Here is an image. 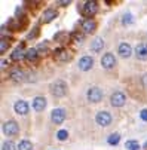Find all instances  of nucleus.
<instances>
[{"label":"nucleus","mask_w":147,"mask_h":150,"mask_svg":"<svg viewBox=\"0 0 147 150\" xmlns=\"http://www.w3.org/2000/svg\"><path fill=\"white\" fill-rule=\"evenodd\" d=\"M46 107V98L45 97H36L33 100V109L36 112H43Z\"/></svg>","instance_id":"11"},{"label":"nucleus","mask_w":147,"mask_h":150,"mask_svg":"<svg viewBox=\"0 0 147 150\" xmlns=\"http://www.w3.org/2000/svg\"><path fill=\"white\" fill-rule=\"evenodd\" d=\"M141 83H143L144 88H147V74H144V76L141 77Z\"/></svg>","instance_id":"31"},{"label":"nucleus","mask_w":147,"mask_h":150,"mask_svg":"<svg viewBox=\"0 0 147 150\" xmlns=\"http://www.w3.org/2000/svg\"><path fill=\"white\" fill-rule=\"evenodd\" d=\"M8 48H9V43H8V42H6L5 39H2V40H0V52L3 54Z\"/></svg>","instance_id":"29"},{"label":"nucleus","mask_w":147,"mask_h":150,"mask_svg":"<svg viewBox=\"0 0 147 150\" xmlns=\"http://www.w3.org/2000/svg\"><path fill=\"white\" fill-rule=\"evenodd\" d=\"M109 144H117L119 141H120V135L117 134V132H114V134H112L110 137H109Z\"/></svg>","instance_id":"24"},{"label":"nucleus","mask_w":147,"mask_h":150,"mask_svg":"<svg viewBox=\"0 0 147 150\" xmlns=\"http://www.w3.org/2000/svg\"><path fill=\"white\" fill-rule=\"evenodd\" d=\"M37 31H39V30H37V27H36V28H34V30H33V31H31V33H30V34H28L27 37H28V39H33V37H34V36L37 34Z\"/></svg>","instance_id":"32"},{"label":"nucleus","mask_w":147,"mask_h":150,"mask_svg":"<svg viewBox=\"0 0 147 150\" xmlns=\"http://www.w3.org/2000/svg\"><path fill=\"white\" fill-rule=\"evenodd\" d=\"M86 98H88L91 103H100V101L102 100V91H101L100 88H97V86H92V88L88 89Z\"/></svg>","instance_id":"3"},{"label":"nucleus","mask_w":147,"mask_h":150,"mask_svg":"<svg viewBox=\"0 0 147 150\" xmlns=\"http://www.w3.org/2000/svg\"><path fill=\"white\" fill-rule=\"evenodd\" d=\"M97 11H98V5H97V2H94V0H89V2L83 3V13H85L86 16L95 15Z\"/></svg>","instance_id":"8"},{"label":"nucleus","mask_w":147,"mask_h":150,"mask_svg":"<svg viewBox=\"0 0 147 150\" xmlns=\"http://www.w3.org/2000/svg\"><path fill=\"white\" fill-rule=\"evenodd\" d=\"M135 55L138 59H147V43H140L135 48Z\"/></svg>","instance_id":"15"},{"label":"nucleus","mask_w":147,"mask_h":150,"mask_svg":"<svg viewBox=\"0 0 147 150\" xmlns=\"http://www.w3.org/2000/svg\"><path fill=\"white\" fill-rule=\"evenodd\" d=\"M77 64H79V69L82 71H88V70H91L94 67V58L89 57V55H85V57H82L79 59Z\"/></svg>","instance_id":"5"},{"label":"nucleus","mask_w":147,"mask_h":150,"mask_svg":"<svg viewBox=\"0 0 147 150\" xmlns=\"http://www.w3.org/2000/svg\"><path fill=\"white\" fill-rule=\"evenodd\" d=\"M36 58H37V49H28V51H25V59L33 61Z\"/></svg>","instance_id":"21"},{"label":"nucleus","mask_w":147,"mask_h":150,"mask_svg":"<svg viewBox=\"0 0 147 150\" xmlns=\"http://www.w3.org/2000/svg\"><path fill=\"white\" fill-rule=\"evenodd\" d=\"M2 150H15V143L12 141H5L2 146Z\"/></svg>","instance_id":"26"},{"label":"nucleus","mask_w":147,"mask_h":150,"mask_svg":"<svg viewBox=\"0 0 147 150\" xmlns=\"http://www.w3.org/2000/svg\"><path fill=\"white\" fill-rule=\"evenodd\" d=\"M24 57H25V52H23V45L12 52V59L13 61H19V59H23Z\"/></svg>","instance_id":"19"},{"label":"nucleus","mask_w":147,"mask_h":150,"mask_svg":"<svg viewBox=\"0 0 147 150\" xmlns=\"http://www.w3.org/2000/svg\"><path fill=\"white\" fill-rule=\"evenodd\" d=\"M13 109H15V112H16L18 115H23V116H24V115L28 113V104H27L25 101H23V100H19V101L15 103Z\"/></svg>","instance_id":"13"},{"label":"nucleus","mask_w":147,"mask_h":150,"mask_svg":"<svg viewBox=\"0 0 147 150\" xmlns=\"http://www.w3.org/2000/svg\"><path fill=\"white\" fill-rule=\"evenodd\" d=\"M132 19H134V18H132L131 13H125L123 18H122V23H123V24H129V23H132Z\"/></svg>","instance_id":"28"},{"label":"nucleus","mask_w":147,"mask_h":150,"mask_svg":"<svg viewBox=\"0 0 147 150\" xmlns=\"http://www.w3.org/2000/svg\"><path fill=\"white\" fill-rule=\"evenodd\" d=\"M140 117L147 122V110H141V112H140Z\"/></svg>","instance_id":"30"},{"label":"nucleus","mask_w":147,"mask_h":150,"mask_svg":"<svg viewBox=\"0 0 147 150\" xmlns=\"http://www.w3.org/2000/svg\"><path fill=\"white\" fill-rule=\"evenodd\" d=\"M67 92V85L66 82L62 80H55L52 85H51V94L54 97H64Z\"/></svg>","instance_id":"1"},{"label":"nucleus","mask_w":147,"mask_h":150,"mask_svg":"<svg viewBox=\"0 0 147 150\" xmlns=\"http://www.w3.org/2000/svg\"><path fill=\"white\" fill-rule=\"evenodd\" d=\"M57 137H58V140H61V141H64V140H67V137H69V132H67L66 129H61V131H58Z\"/></svg>","instance_id":"27"},{"label":"nucleus","mask_w":147,"mask_h":150,"mask_svg":"<svg viewBox=\"0 0 147 150\" xmlns=\"http://www.w3.org/2000/svg\"><path fill=\"white\" fill-rule=\"evenodd\" d=\"M125 101H127V97L122 92H113L110 97V104L113 107H122L125 104Z\"/></svg>","instance_id":"7"},{"label":"nucleus","mask_w":147,"mask_h":150,"mask_svg":"<svg viewBox=\"0 0 147 150\" xmlns=\"http://www.w3.org/2000/svg\"><path fill=\"white\" fill-rule=\"evenodd\" d=\"M104 48V40L102 39H95L91 43V51L92 52H101Z\"/></svg>","instance_id":"18"},{"label":"nucleus","mask_w":147,"mask_h":150,"mask_svg":"<svg viewBox=\"0 0 147 150\" xmlns=\"http://www.w3.org/2000/svg\"><path fill=\"white\" fill-rule=\"evenodd\" d=\"M144 147H147V141H146V144H144Z\"/></svg>","instance_id":"35"},{"label":"nucleus","mask_w":147,"mask_h":150,"mask_svg":"<svg viewBox=\"0 0 147 150\" xmlns=\"http://www.w3.org/2000/svg\"><path fill=\"white\" fill-rule=\"evenodd\" d=\"M95 120L100 126H109L112 123V115L109 112H98L97 116H95Z\"/></svg>","instance_id":"4"},{"label":"nucleus","mask_w":147,"mask_h":150,"mask_svg":"<svg viewBox=\"0 0 147 150\" xmlns=\"http://www.w3.org/2000/svg\"><path fill=\"white\" fill-rule=\"evenodd\" d=\"M71 39H73V42H76V43H82V42H83V34L74 31V33L71 34Z\"/></svg>","instance_id":"25"},{"label":"nucleus","mask_w":147,"mask_h":150,"mask_svg":"<svg viewBox=\"0 0 147 150\" xmlns=\"http://www.w3.org/2000/svg\"><path fill=\"white\" fill-rule=\"evenodd\" d=\"M117 52H119V55L122 58H129L131 54H132V49H131V46L128 43H120L119 48H117Z\"/></svg>","instance_id":"14"},{"label":"nucleus","mask_w":147,"mask_h":150,"mask_svg":"<svg viewBox=\"0 0 147 150\" xmlns=\"http://www.w3.org/2000/svg\"><path fill=\"white\" fill-rule=\"evenodd\" d=\"M95 28H97V23L92 18H86L82 23V30H83V33H86V34H92L95 31Z\"/></svg>","instance_id":"10"},{"label":"nucleus","mask_w":147,"mask_h":150,"mask_svg":"<svg viewBox=\"0 0 147 150\" xmlns=\"http://www.w3.org/2000/svg\"><path fill=\"white\" fill-rule=\"evenodd\" d=\"M67 39V33L66 31H58L57 34H54V40L55 42H64Z\"/></svg>","instance_id":"23"},{"label":"nucleus","mask_w":147,"mask_h":150,"mask_svg":"<svg viewBox=\"0 0 147 150\" xmlns=\"http://www.w3.org/2000/svg\"><path fill=\"white\" fill-rule=\"evenodd\" d=\"M31 149H33V146H31V143L27 141V140H23V141L18 144V150H31Z\"/></svg>","instance_id":"20"},{"label":"nucleus","mask_w":147,"mask_h":150,"mask_svg":"<svg viewBox=\"0 0 147 150\" xmlns=\"http://www.w3.org/2000/svg\"><path fill=\"white\" fill-rule=\"evenodd\" d=\"M51 119H52V122L55 125L62 123V122H64V119H66V110L64 109H54L52 113H51Z\"/></svg>","instance_id":"6"},{"label":"nucleus","mask_w":147,"mask_h":150,"mask_svg":"<svg viewBox=\"0 0 147 150\" xmlns=\"http://www.w3.org/2000/svg\"><path fill=\"white\" fill-rule=\"evenodd\" d=\"M3 132H5V135H9V137H13V135H16L18 134V131H19V126H18V123L15 122V120H8V122H5L3 123Z\"/></svg>","instance_id":"2"},{"label":"nucleus","mask_w":147,"mask_h":150,"mask_svg":"<svg viewBox=\"0 0 147 150\" xmlns=\"http://www.w3.org/2000/svg\"><path fill=\"white\" fill-rule=\"evenodd\" d=\"M58 5H61V6H67V5H70V0H66V2H62V0H59Z\"/></svg>","instance_id":"33"},{"label":"nucleus","mask_w":147,"mask_h":150,"mask_svg":"<svg viewBox=\"0 0 147 150\" xmlns=\"http://www.w3.org/2000/svg\"><path fill=\"white\" fill-rule=\"evenodd\" d=\"M42 16H43V18H42V21H43V23H51V21H54V19L57 18V11H54V9H46Z\"/></svg>","instance_id":"17"},{"label":"nucleus","mask_w":147,"mask_h":150,"mask_svg":"<svg viewBox=\"0 0 147 150\" xmlns=\"http://www.w3.org/2000/svg\"><path fill=\"white\" fill-rule=\"evenodd\" d=\"M101 66L104 67V69H113L114 66H116V57L113 55V54H106L102 58H101Z\"/></svg>","instance_id":"9"},{"label":"nucleus","mask_w":147,"mask_h":150,"mask_svg":"<svg viewBox=\"0 0 147 150\" xmlns=\"http://www.w3.org/2000/svg\"><path fill=\"white\" fill-rule=\"evenodd\" d=\"M6 66H8V61H6V59H2V67L5 69Z\"/></svg>","instance_id":"34"},{"label":"nucleus","mask_w":147,"mask_h":150,"mask_svg":"<svg viewBox=\"0 0 147 150\" xmlns=\"http://www.w3.org/2000/svg\"><path fill=\"white\" fill-rule=\"evenodd\" d=\"M125 147H127L128 150H138V149H140V144H138L137 141L131 140V141H127V143H125Z\"/></svg>","instance_id":"22"},{"label":"nucleus","mask_w":147,"mask_h":150,"mask_svg":"<svg viewBox=\"0 0 147 150\" xmlns=\"http://www.w3.org/2000/svg\"><path fill=\"white\" fill-rule=\"evenodd\" d=\"M54 52H55V58H57L58 61H69V59H71V52L67 51V49L59 48V49H57V51H54Z\"/></svg>","instance_id":"12"},{"label":"nucleus","mask_w":147,"mask_h":150,"mask_svg":"<svg viewBox=\"0 0 147 150\" xmlns=\"http://www.w3.org/2000/svg\"><path fill=\"white\" fill-rule=\"evenodd\" d=\"M11 79H12L13 82H23V80L25 79V74H24V71H23V70H19V69H13V70L11 71Z\"/></svg>","instance_id":"16"}]
</instances>
